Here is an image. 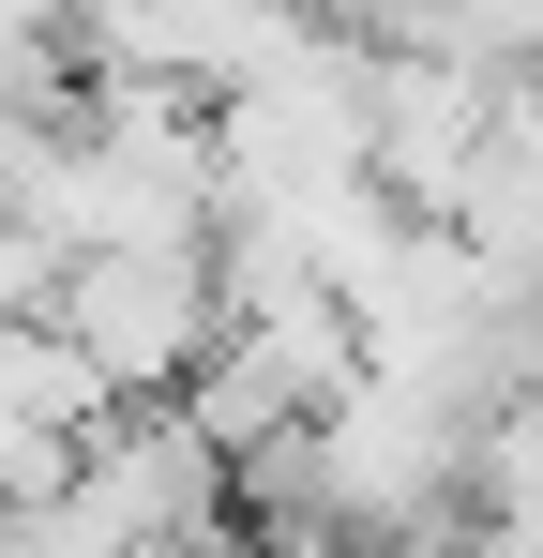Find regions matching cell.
Listing matches in <instances>:
<instances>
[{"instance_id":"1","label":"cell","mask_w":543,"mask_h":558,"mask_svg":"<svg viewBox=\"0 0 543 558\" xmlns=\"http://www.w3.org/2000/svg\"><path fill=\"white\" fill-rule=\"evenodd\" d=\"M46 317L90 348V377H106L121 408H152V392H181L196 348L227 332V272H212V242H90V257H61Z\"/></svg>"},{"instance_id":"2","label":"cell","mask_w":543,"mask_h":558,"mask_svg":"<svg viewBox=\"0 0 543 558\" xmlns=\"http://www.w3.org/2000/svg\"><path fill=\"white\" fill-rule=\"evenodd\" d=\"M498 76H468L438 46H377V76H362V167L408 196V211H452L468 182V151H483V121H498Z\"/></svg>"},{"instance_id":"3","label":"cell","mask_w":543,"mask_h":558,"mask_svg":"<svg viewBox=\"0 0 543 558\" xmlns=\"http://www.w3.org/2000/svg\"><path fill=\"white\" fill-rule=\"evenodd\" d=\"M438 227L483 257V272L543 287V92H514L498 121H483V151H468V182H452Z\"/></svg>"},{"instance_id":"4","label":"cell","mask_w":543,"mask_h":558,"mask_svg":"<svg viewBox=\"0 0 543 558\" xmlns=\"http://www.w3.org/2000/svg\"><path fill=\"white\" fill-rule=\"evenodd\" d=\"M393 46H438V61L498 76V92H543V0H423Z\"/></svg>"},{"instance_id":"5","label":"cell","mask_w":543,"mask_h":558,"mask_svg":"<svg viewBox=\"0 0 543 558\" xmlns=\"http://www.w3.org/2000/svg\"><path fill=\"white\" fill-rule=\"evenodd\" d=\"M0 558H31V529H15V513H0Z\"/></svg>"}]
</instances>
